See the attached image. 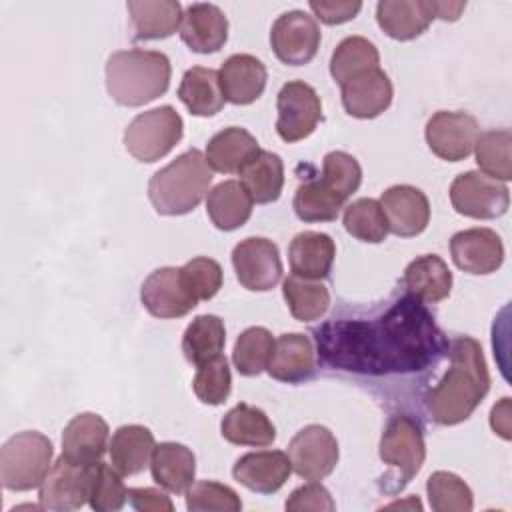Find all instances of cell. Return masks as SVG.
<instances>
[{
  "instance_id": "obj_50",
  "label": "cell",
  "mask_w": 512,
  "mask_h": 512,
  "mask_svg": "<svg viewBox=\"0 0 512 512\" xmlns=\"http://www.w3.org/2000/svg\"><path fill=\"white\" fill-rule=\"evenodd\" d=\"M128 500L132 508L140 512H172L174 510L172 500L156 488H130Z\"/></svg>"
},
{
  "instance_id": "obj_34",
  "label": "cell",
  "mask_w": 512,
  "mask_h": 512,
  "mask_svg": "<svg viewBox=\"0 0 512 512\" xmlns=\"http://www.w3.org/2000/svg\"><path fill=\"white\" fill-rule=\"evenodd\" d=\"M238 174L256 204H270L280 198L284 186V164L278 154L260 150Z\"/></svg>"
},
{
  "instance_id": "obj_36",
  "label": "cell",
  "mask_w": 512,
  "mask_h": 512,
  "mask_svg": "<svg viewBox=\"0 0 512 512\" xmlns=\"http://www.w3.org/2000/svg\"><path fill=\"white\" fill-rule=\"evenodd\" d=\"M282 294L290 314L300 322L320 320L330 308V292L322 280L290 274L282 284Z\"/></svg>"
},
{
  "instance_id": "obj_28",
  "label": "cell",
  "mask_w": 512,
  "mask_h": 512,
  "mask_svg": "<svg viewBox=\"0 0 512 512\" xmlns=\"http://www.w3.org/2000/svg\"><path fill=\"white\" fill-rule=\"evenodd\" d=\"M260 152L258 140L240 126H228L216 132L206 144V162L222 174L240 172L248 160Z\"/></svg>"
},
{
  "instance_id": "obj_11",
  "label": "cell",
  "mask_w": 512,
  "mask_h": 512,
  "mask_svg": "<svg viewBox=\"0 0 512 512\" xmlns=\"http://www.w3.org/2000/svg\"><path fill=\"white\" fill-rule=\"evenodd\" d=\"M140 300L144 308L156 318H182L192 312L198 298L190 290L182 266L156 268L140 288Z\"/></svg>"
},
{
  "instance_id": "obj_29",
  "label": "cell",
  "mask_w": 512,
  "mask_h": 512,
  "mask_svg": "<svg viewBox=\"0 0 512 512\" xmlns=\"http://www.w3.org/2000/svg\"><path fill=\"white\" fill-rule=\"evenodd\" d=\"M154 436L146 426L140 424H126L120 426L108 444L110 464L122 476L140 474L146 466H150L152 452H154Z\"/></svg>"
},
{
  "instance_id": "obj_24",
  "label": "cell",
  "mask_w": 512,
  "mask_h": 512,
  "mask_svg": "<svg viewBox=\"0 0 512 512\" xmlns=\"http://www.w3.org/2000/svg\"><path fill=\"white\" fill-rule=\"evenodd\" d=\"M314 348L306 334H282L274 342V352L268 362V374L286 384H298L314 374Z\"/></svg>"
},
{
  "instance_id": "obj_15",
  "label": "cell",
  "mask_w": 512,
  "mask_h": 512,
  "mask_svg": "<svg viewBox=\"0 0 512 512\" xmlns=\"http://www.w3.org/2000/svg\"><path fill=\"white\" fill-rule=\"evenodd\" d=\"M38 502L40 508L56 512L82 508L88 502V466L58 456L40 484Z\"/></svg>"
},
{
  "instance_id": "obj_33",
  "label": "cell",
  "mask_w": 512,
  "mask_h": 512,
  "mask_svg": "<svg viewBox=\"0 0 512 512\" xmlns=\"http://www.w3.org/2000/svg\"><path fill=\"white\" fill-rule=\"evenodd\" d=\"M178 98L194 116H214L226 102L218 72L204 66H192L184 72L178 86Z\"/></svg>"
},
{
  "instance_id": "obj_8",
  "label": "cell",
  "mask_w": 512,
  "mask_h": 512,
  "mask_svg": "<svg viewBox=\"0 0 512 512\" xmlns=\"http://www.w3.org/2000/svg\"><path fill=\"white\" fill-rule=\"evenodd\" d=\"M448 194L452 208L458 214L476 220L500 218L510 206L508 186L476 170L458 174L452 180Z\"/></svg>"
},
{
  "instance_id": "obj_31",
  "label": "cell",
  "mask_w": 512,
  "mask_h": 512,
  "mask_svg": "<svg viewBox=\"0 0 512 512\" xmlns=\"http://www.w3.org/2000/svg\"><path fill=\"white\" fill-rule=\"evenodd\" d=\"M220 434L230 444L264 448L274 442L276 428L264 410L240 402L224 414L220 422Z\"/></svg>"
},
{
  "instance_id": "obj_18",
  "label": "cell",
  "mask_w": 512,
  "mask_h": 512,
  "mask_svg": "<svg viewBox=\"0 0 512 512\" xmlns=\"http://www.w3.org/2000/svg\"><path fill=\"white\" fill-rule=\"evenodd\" d=\"M342 106L354 118H376L392 104V82L388 74L376 66L352 76L342 86Z\"/></svg>"
},
{
  "instance_id": "obj_17",
  "label": "cell",
  "mask_w": 512,
  "mask_h": 512,
  "mask_svg": "<svg viewBox=\"0 0 512 512\" xmlns=\"http://www.w3.org/2000/svg\"><path fill=\"white\" fill-rule=\"evenodd\" d=\"M450 254L454 264L468 274H492L504 262V244L490 228H468L452 236Z\"/></svg>"
},
{
  "instance_id": "obj_10",
  "label": "cell",
  "mask_w": 512,
  "mask_h": 512,
  "mask_svg": "<svg viewBox=\"0 0 512 512\" xmlns=\"http://www.w3.org/2000/svg\"><path fill=\"white\" fill-rule=\"evenodd\" d=\"M426 144L442 160L460 162L474 152L480 138V126L468 112L440 110L426 122Z\"/></svg>"
},
{
  "instance_id": "obj_3",
  "label": "cell",
  "mask_w": 512,
  "mask_h": 512,
  "mask_svg": "<svg viewBox=\"0 0 512 512\" xmlns=\"http://www.w3.org/2000/svg\"><path fill=\"white\" fill-rule=\"evenodd\" d=\"M170 76V60L158 50H118L106 62V90L116 104L128 108L162 96L170 86Z\"/></svg>"
},
{
  "instance_id": "obj_9",
  "label": "cell",
  "mask_w": 512,
  "mask_h": 512,
  "mask_svg": "<svg viewBox=\"0 0 512 512\" xmlns=\"http://www.w3.org/2000/svg\"><path fill=\"white\" fill-rule=\"evenodd\" d=\"M276 110V132L284 142L290 144L310 136L322 120L320 96L302 80H290L280 88Z\"/></svg>"
},
{
  "instance_id": "obj_23",
  "label": "cell",
  "mask_w": 512,
  "mask_h": 512,
  "mask_svg": "<svg viewBox=\"0 0 512 512\" xmlns=\"http://www.w3.org/2000/svg\"><path fill=\"white\" fill-rule=\"evenodd\" d=\"M108 424L94 412L76 414L62 432V454L72 462L90 466L108 450Z\"/></svg>"
},
{
  "instance_id": "obj_37",
  "label": "cell",
  "mask_w": 512,
  "mask_h": 512,
  "mask_svg": "<svg viewBox=\"0 0 512 512\" xmlns=\"http://www.w3.org/2000/svg\"><path fill=\"white\" fill-rule=\"evenodd\" d=\"M344 202L322 178H314L296 188L292 206L302 222H332L338 218Z\"/></svg>"
},
{
  "instance_id": "obj_51",
  "label": "cell",
  "mask_w": 512,
  "mask_h": 512,
  "mask_svg": "<svg viewBox=\"0 0 512 512\" xmlns=\"http://www.w3.org/2000/svg\"><path fill=\"white\" fill-rule=\"evenodd\" d=\"M490 426L498 436L510 440V398H502L494 404L490 412Z\"/></svg>"
},
{
  "instance_id": "obj_30",
  "label": "cell",
  "mask_w": 512,
  "mask_h": 512,
  "mask_svg": "<svg viewBox=\"0 0 512 512\" xmlns=\"http://www.w3.org/2000/svg\"><path fill=\"white\" fill-rule=\"evenodd\" d=\"M402 282L416 300L436 304L450 296L452 272L440 256L424 254L406 266Z\"/></svg>"
},
{
  "instance_id": "obj_1",
  "label": "cell",
  "mask_w": 512,
  "mask_h": 512,
  "mask_svg": "<svg viewBox=\"0 0 512 512\" xmlns=\"http://www.w3.org/2000/svg\"><path fill=\"white\" fill-rule=\"evenodd\" d=\"M346 342L352 346L324 350V358L332 366L364 374L418 370L446 346L434 318L414 296L398 300L374 322H338L318 330V346Z\"/></svg>"
},
{
  "instance_id": "obj_53",
  "label": "cell",
  "mask_w": 512,
  "mask_h": 512,
  "mask_svg": "<svg viewBox=\"0 0 512 512\" xmlns=\"http://www.w3.org/2000/svg\"><path fill=\"white\" fill-rule=\"evenodd\" d=\"M404 506H412V508H422V504H420V500L418 498H410L408 502H392V504H388L386 508H404Z\"/></svg>"
},
{
  "instance_id": "obj_12",
  "label": "cell",
  "mask_w": 512,
  "mask_h": 512,
  "mask_svg": "<svg viewBox=\"0 0 512 512\" xmlns=\"http://www.w3.org/2000/svg\"><path fill=\"white\" fill-rule=\"evenodd\" d=\"M232 266L238 282L252 292L272 290L282 278L278 246L262 236H250L232 250Z\"/></svg>"
},
{
  "instance_id": "obj_25",
  "label": "cell",
  "mask_w": 512,
  "mask_h": 512,
  "mask_svg": "<svg viewBox=\"0 0 512 512\" xmlns=\"http://www.w3.org/2000/svg\"><path fill=\"white\" fill-rule=\"evenodd\" d=\"M336 256L334 240L324 232H300L288 246V262L294 276L322 280L330 274Z\"/></svg>"
},
{
  "instance_id": "obj_35",
  "label": "cell",
  "mask_w": 512,
  "mask_h": 512,
  "mask_svg": "<svg viewBox=\"0 0 512 512\" xmlns=\"http://www.w3.org/2000/svg\"><path fill=\"white\" fill-rule=\"evenodd\" d=\"M224 342L226 328L222 318L214 314H202L186 326L182 336V352L190 364L202 366L222 354Z\"/></svg>"
},
{
  "instance_id": "obj_32",
  "label": "cell",
  "mask_w": 512,
  "mask_h": 512,
  "mask_svg": "<svg viewBox=\"0 0 512 512\" xmlns=\"http://www.w3.org/2000/svg\"><path fill=\"white\" fill-rule=\"evenodd\" d=\"M252 204L254 200L240 180H224L208 192L206 214L218 230L230 232L248 222Z\"/></svg>"
},
{
  "instance_id": "obj_19",
  "label": "cell",
  "mask_w": 512,
  "mask_h": 512,
  "mask_svg": "<svg viewBox=\"0 0 512 512\" xmlns=\"http://www.w3.org/2000/svg\"><path fill=\"white\" fill-rule=\"evenodd\" d=\"M290 474V458L286 452L280 450L248 452L240 456L232 468L234 480L258 494L278 492Z\"/></svg>"
},
{
  "instance_id": "obj_6",
  "label": "cell",
  "mask_w": 512,
  "mask_h": 512,
  "mask_svg": "<svg viewBox=\"0 0 512 512\" xmlns=\"http://www.w3.org/2000/svg\"><path fill=\"white\" fill-rule=\"evenodd\" d=\"M380 460L390 468L386 480H394L392 492L402 490L422 468L426 458L424 432L408 414L392 416L380 438Z\"/></svg>"
},
{
  "instance_id": "obj_46",
  "label": "cell",
  "mask_w": 512,
  "mask_h": 512,
  "mask_svg": "<svg viewBox=\"0 0 512 512\" xmlns=\"http://www.w3.org/2000/svg\"><path fill=\"white\" fill-rule=\"evenodd\" d=\"M320 178L344 200H348L362 182V168L352 154L334 150L324 156Z\"/></svg>"
},
{
  "instance_id": "obj_48",
  "label": "cell",
  "mask_w": 512,
  "mask_h": 512,
  "mask_svg": "<svg viewBox=\"0 0 512 512\" xmlns=\"http://www.w3.org/2000/svg\"><path fill=\"white\" fill-rule=\"evenodd\" d=\"M284 506L290 512H302V510L332 512L336 508L330 492L318 480H310L308 484L292 490Z\"/></svg>"
},
{
  "instance_id": "obj_7",
  "label": "cell",
  "mask_w": 512,
  "mask_h": 512,
  "mask_svg": "<svg viewBox=\"0 0 512 512\" xmlns=\"http://www.w3.org/2000/svg\"><path fill=\"white\" fill-rule=\"evenodd\" d=\"M184 122L172 106H158L138 114L124 130V146L138 162L164 158L182 138Z\"/></svg>"
},
{
  "instance_id": "obj_42",
  "label": "cell",
  "mask_w": 512,
  "mask_h": 512,
  "mask_svg": "<svg viewBox=\"0 0 512 512\" xmlns=\"http://www.w3.org/2000/svg\"><path fill=\"white\" fill-rule=\"evenodd\" d=\"M274 342L276 340L272 338L270 330L262 326L246 328L238 336L232 352L236 370L242 376H258L262 370L268 368V362L274 352Z\"/></svg>"
},
{
  "instance_id": "obj_4",
  "label": "cell",
  "mask_w": 512,
  "mask_h": 512,
  "mask_svg": "<svg viewBox=\"0 0 512 512\" xmlns=\"http://www.w3.org/2000/svg\"><path fill=\"white\" fill-rule=\"evenodd\" d=\"M212 178L206 156L192 148L154 172L148 182V198L158 214L182 216L204 200Z\"/></svg>"
},
{
  "instance_id": "obj_44",
  "label": "cell",
  "mask_w": 512,
  "mask_h": 512,
  "mask_svg": "<svg viewBox=\"0 0 512 512\" xmlns=\"http://www.w3.org/2000/svg\"><path fill=\"white\" fill-rule=\"evenodd\" d=\"M230 388H232V376H230L228 360L222 354L198 366L196 376L192 380V390L200 402L218 406L226 402V398L230 396Z\"/></svg>"
},
{
  "instance_id": "obj_38",
  "label": "cell",
  "mask_w": 512,
  "mask_h": 512,
  "mask_svg": "<svg viewBox=\"0 0 512 512\" xmlns=\"http://www.w3.org/2000/svg\"><path fill=\"white\" fill-rule=\"evenodd\" d=\"M380 64L378 48L364 36H348L344 38L332 52L330 58V74L334 82L340 86L348 82L352 76L376 68Z\"/></svg>"
},
{
  "instance_id": "obj_21",
  "label": "cell",
  "mask_w": 512,
  "mask_h": 512,
  "mask_svg": "<svg viewBox=\"0 0 512 512\" xmlns=\"http://www.w3.org/2000/svg\"><path fill=\"white\" fill-rule=\"evenodd\" d=\"M224 100L246 106L258 100L266 88L268 72L262 60L252 54H232L218 70Z\"/></svg>"
},
{
  "instance_id": "obj_49",
  "label": "cell",
  "mask_w": 512,
  "mask_h": 512,
  "mask_svg": "<svg viewBox=\"0 0 512 512\" xmlns=\"http://www.w3.org/2000/svg\"><path fill=\"white\" fill-rule=\"evenodd\" d=\"M310 10L314 12V16L328 24V26H334V24H344L352 18H356V14L362 10V2H324V0H312L310 4Z\"/></svg>"
},
{
  "instance_id": "obj_40",
  "label": "cell",
  "mask_w": 512,
  "mask_h": 512,
  "mask_svg": "<svg viewBox=\"0 0 512 512\" xmlns=\"http://www.w3.org/2000/svg\"><path fill=\"white\" fill-rule=\"evenodd\" d=\"M512 134L510 130H490L480 134L474 154L480 172L492 180L508 182L512 178V160H510Z\"/></svg>"
},
{
  "instance_id": "obj_20",
  "label": "cell",
  "mask_w": 512,
  "mask_h": 512,
  "mask_svg": "<svg viewBox=\"0 0 512 512\" xmlns=\"http://www.w3.org/2000/svg\"><path fill=\"white\" fill-rule=\"evenodd\" d=\"M180 38L192 52H218L228 40V18L216 4H190L182 14Z\"/></svg>"
},
{
  "instance_id": "obj_26",
  "label": "cell",
  "mask_w": 512,
  "mask_h": 512,
  "mask_svg": "<svg viewBox=\"0 0 512 512\" xmlns=\"http://www.w3.org/2000/svg\"><path fill=\"white\" fill-rule=\"evenodd\" d=\"M150 472L152 480L166 492L182 494L194 484L196 456L184 444L160 442L152 452Z\"/></svg>"
},
{
  "instance_id": "obj_39",
  "label": "cell",
  "mask_w": 512,
  "mask_h": 512,
  "mask_svg": "<svg viewBox=\"0 0 512 512\" xmlns=\"http://www.w3.org/2000/svg\"><path fill=\"white\" fill-rule=\"evenodd\" d=\"M128 500L122 474L102 460L88 466V504L96 512H116Z\"/></svg>"
},
{
  "instance_id": "obj_47",
  "label": "cell",
  "mask_w": 512,
  "mask_h": 512,
  "mask_svg": "<svg viewBox=\"0 0 512 512\" xmlns=\"http://www.w3.org/2000/svg\"><path fill=\"white\" fill-rule=\"evenodd\" d=\"M182 272L198 302L214 298L222 288V266L208 256H196L188 260L182 266Z\"/></svg>"
},
{
  "instance_id": "obj_14",
  "label": "cell",
  "mask_w": 512,
  "mask_h": 512,
  "mask_svg": "<svg viewBox=\"0 0 512 512\" xmlns=\"http://www.w3.org/2000/svg\"><path fill=\"white\" fill-rule=\"evenodd\" d=\"M336 436L320 424L304 426L288 444V458L292 470L304 480H322L338 464Z\"/></svg>"
},
{
  "instance_id": "obj_45",
  "label": "cell",
  "mask_w": 512,
  "mask_h": 512,
  "mask_svg": "<svg viewBox=\"0 0 512 512\" xmlns=\"http://www.w3.org/2000/svg\"><path fill=\"white\" fill-rule=\"evenodd\" d=\"M186 508L190 512H238L242 508L240 496L226 484L200 480L186 490Z\"/></svg>"
},
{
  "instance_id": "obj_43",
  "label": "cell",
  "mask_w": 512,
  "mask_h": 512,
  "mask_svg": "<svg viewBox=\"0 0 512 512\" xmlns=\"http://www.w3.org/2000/svg\"><path fill=\"white\" fill-rule=\"evenodd\" d=\"M426 492L430 508L436 512H470L474 506V496L468 484L446 470L430 474Z\"/></svg>"
},
{
  "instance_id": "obj_5",
  "label": "cell",
  "mask_w": 512,
  "mask_h": 512,
  "mask_svg": "<svg viewBox=\"0 0 512 512\" xmlns=\"http://www.w3.org/2000/svg\"><path fill=\"white\" fill-rule=\"evenodd\" d=\"M54 448L48 436L24 430L8 438L0 450V480L6 490L26 492L42 484L52 468Z\"/></svg>"
},
{
  "instance_id": "obj_22",
  "label": "cell",
  "mask_w": 512,
  "mask_h": 512,
  "mask_svg": "<svg viewBox=\"0 0 512 512\" xmlns=\"http://www.w3.org/2000/svg\"><path fill=\"white\" fill-rule=\"evenodd\" d=\"M436 18L434 0H382L376 6L378 26L394 40L418 38Z\"/></svg>"
},
{
  "instance_id": "obj_16",
  "label": "cell",
  "mask_w": 512,
  "mask_h": 512,
  "mask_svg": "<svg viewBox=\"0 0 512 512\" xmlns=\"http://www.w3.org/2000/svg\"><path fill=\"white\" fill-rule=\"evenodd\" d=\"M380 206L388 220V230L400 238L422 234L430 222V202L426 194L410 184L386 188L380 196Z\"/></svg>"
},
{
  "instance_id": "obj_41",
  "label": "cell",
  "mask_w": 512,
  "mask_h": 512,
  "mask_svg": "<svg viewBox=\"0 0 512 512\" xmlns=\"http://www.w3.org/2000/svg\"><path fill=\"white\" fill-rule=\"evenodd\" d=\"M344 228L360 242L378 244L388 236V220L378 200L374 198H358L344 210Z\"/></svg>"
},
{
  "instance_id": "obj_2",
  "label": "cell",
  "mask_w": 512,
  "mask_h": 512,
  "mask_svg": "<svg viewBox=\"0 0 512 512\" xmlns=\"http://www.w3.org/2000/svg\"><path fill=\"white\" fill-rule=\"evenodd\" d=\"M488 390L490 374L482 346L470 336H460L450 346V368L426 394V410L436 424L456 426L472 416Z\"/></svg>"
},
{
  "instance_id": "obj_27",
  "label": "cell",
  "mask_w": 512,
  "mask_h": 512,
  "mask_svg": "<svg viewBox=\"0 0 512 512\" xmlns=\"http://www.w3.org/2000/svg\"><path fill=\"white\" fill-rule=\"evenodd\" d=\"M134 40H162L180 30L182 6L176 0H140L126 4Z\"/></svg>"
},
{
  "instance_id": "obj_52",
  "label": "cell",
  "mask_w": 512,
  "mask_h": 512,
  "mask_svg": "<svg viewBox=\"0 0 512 512\" xmlns=\"http://www.w3.org/2000/svg\"><path fill=\"white\" fill-rule=\"evenodd\" d=\"M466 8V2H436V18L444 22H456Z\"/></svg>"
},
{
  "instance_id": "obj_13",
  "label": "cell",
  "mask_w": 512,
  "mask_h": 512,
  "mask_svg": "<svg viewBox=\"0 0 512 512\" xmlns=\"http://www.w3.org/2000/svg\"><path fill=\"white\" fill-rule=\"evenodd\" d=\"M320 28L304 10L280 14L270 30V46L276 58L288 66L308 64L320 46Z\"/></svg>"
}]
</instances>
